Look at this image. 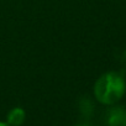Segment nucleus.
I'll list each match as a JSON object with an SVG mask.
<instances>
[{
  "label": "nucleus",
  "mask_w": 126,
  "mask_h": 126,
  "mask_svg": "<svg viewBox=\"0 0 126 126\" xmlns=\"http://www.w3.org/2000/svg\"><path fill=\"white\" fill-rule=\"evenodd\" d=\"M0 126H10L8 122H4V121H0Z\"/></svg>",
  "instance_id": "nucleus-3"
},
{
  "label": "nucleus",
  "mask_w": 126,
  "mask_h": 126,
  "mask_svg": "<svg viewBox=\"0 0 126 126\" xmlns=\"http://www.w3.org/2000/svg\"><path fill=\"white\" fill-rule=\"evenodd\" d=\"M126 92V82L122 74L117 72H108L98 78L94 85V95L96 100L104 105L117 103Z\"/></svg>",
  "instance_id": "nucleus-1"
},
{
  "label": "nucleus",
  "mask_w": 126,
  "mask_h": 126,
  "mask_svg": "<svg viewBox=\"0 0 126 126\" xmlns=\"http://www.w3.org/2000/svg\"><path fill=\"white\" fill-rule=\"evenodd\" d=\"M25 119H26L25 110L21 108H14L9 111V114L6 116V122L10 126H21L24 124Z\"/></svg>",
  "instance_id": "nucleus-2"
}]
</instances>
